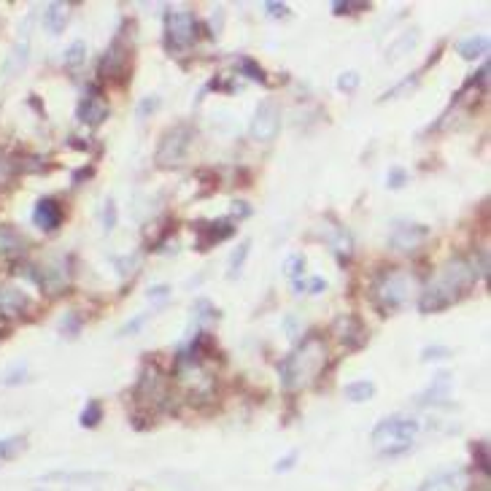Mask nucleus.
I'll return each mask as SVG.
<instances>
[{"label":"nucleus","instance_id":"f257e3e1","mask_svg":"<svg viewBox=\"0 0 491 491\" xmlns=\"http://www.w3.org/2000/svg\"><path fill=\"white\" fill-rule=\"evenodd\" d=\"M475 276H478V270L467 260H448L443 267L437 270V276H435V281L430 284V289L421 294L418 308H421L424 313H437V310H443V308H448L451 303H456L464 292L473 289Z\"/></svg>","mask_w":491,"mask_h":491},{"label":"nucleus","instance_id":"f03ea898","mask_svg":"<svg viewBox=\"0 0 491 491\" xmlns=\"http://www.w3.org/2000/svg\"><path fill=\"white\" fill-rule=\"evenodd\" d=\"M324 359H327V348L319 338L305 340L294 353H289L284 362H281V384L286 389H300L308 381H313L319 372L324 370Z\"/></svg>","mask_w":491,"mask_h":491},{"label":"nucleus","instance_id":"7ed1b4c3","mask_svg":"<svg viewBox=\"0 0 491 491\" xmlns=\"http://www.w3.org/2000/svg\"><path fill=\"white\" fill-rule=\"evenodd\" d=\"M416 432H418V421H416V418L392 416V418H384V421L372 430V443L386 445L392 454H402V451L411 448Z\"/></svg>","mask_w":491,"mask_h":491},{"label":"nucleus","instance_id":"20e7f679","mask_svg":"<svg viewBox=\"0 0 491 491\" xmlns=\"http://www.w3.org/2000/svg\"><path fill=\"white\" fill-rule=\"evenodd\" d=\"M372 294H375V303L381 305V310H397L411 297H416V281L411 278V273L394 270V273H386L378 278Z\"/></svg>","mask_w":491,"mask_h":491},{"label":"nucleus","instance_id":"39448f33","mask_svg":"<svg viewBox=\"0 0 491 491\" xmlns=\"http://www.w3.org/2000/svg\"><path fill=\"white\" fill-rule=\"evenodd\" d=\"M192 138H195V130L186 127V124H178V127L168 130L162 135V140H159L157 154H154L157 168H176V165H181L189 146H192Z\"/></svg>","mask_w":491,"mask_h":491},{"label":"nucleus","instance_id":"423d86ee","mask_svg":"<svg viewBox=\"0 0 491 491\" xmlns=\"http://www.w3.org/2000/svg\"><path fill=\"white\" fill-rule=\"evenodd\" d=\"M200 25L192 11L186 8H176V11H168L165 16V38H168V49H186L198 41Z\"/></svg>","mask_w":491,"mask_h":491},{"label":"nucleus","instance_id":"0eeeda50","mask_svg":"<svg viewBox=\"0 0 491 491\" xmlns=\"http://www.w3.org/2000/svg\"><path fill=\"white\" fill-rule=\"evenodd\" d=\"M135 399L140 405H165L168 402V381L157 365H146L135 386Z\"/></svg>","mask_w":491,"mask_h":491},{"label":"nucleus","instance_id":"6e6552de","mask_svg":"<svg viewBox=\"0 0 491 491\" xmlns=\"http://www.w3.org/2000/svg\"><path fill=\"white\" fill-rule=\"evenodd\" d=\"M130 57H133V49L127 47L124 32H116V38L111 41V47L106 49L100 68H97L100 78H124L130 71V62H133Z\"/></svg>","mask_w":491,"mask_h":491},{"label":"nucleus","instance_id":"1a4fd4ad","mask_svg":"<svg viewBox=\"0 0 491 491\" xmlns=\"http://www.w3.org/2000/svg\"><path fill=\"white\" fill-rule=\"evenodd\" d=\"M281 130V108L276 100H260V106L254 111V119H251V138L260 140V143H270Z\"/></svg>","mask_w":491,"mask_h":491},{"label":"nucleus","instance_id":"9d476101","mask_svg":"<svg viewBox=\"0 0 491 491\" xmlns=\"http://www.w3.org/2000/svg\"><path fill=\"white\" fill-rule=\"evenodd\" d=\"M28 310H30V297L22 289H16L11 284L0 286V319L16 322V319H25Z\"/></svg>","mask_w":491,"mask_h":491},{"label":"nucleus","instance_id":"9b49d317","mask_svg":"<svg viewBox=\"0 0 491 491\" xmlns=\"http://www.w3.org/2000/svg\"><path fill=\"white\" fill-rule=\"evenodd\" d=\"M108 114H111V108H108V100L100 95L97 87H92L87 97L81 100V106H78L76 116L81 124H90V127H97V124H103L108 119Z\"/></svg>","mask_w":491,"mask_h":491},{"label":"nucleus","instance_id":"f8f14e48","mask_svg":"<svg viewBox=\"0 0 491 491\" xmlns=\"http://www.w3.org/2000/svg\"><path fill=\"white\" fill-rule=\"evenodd\" d=\"M235 235V224L227 219H219V222H202L198 224V251H208L214 246L230 241Z\"/></svg>","mask_w":491,"mask_h":491},{"label":"nucleus","instance_id":"ddd939ff","mask_svg":"<svg viewBox=\"0 0 491 491\" xmlns=\"http://www.w3.org/2000/svg\"><path fill=\"white\" fill-rule=\"evenodd\" d=\"M62 205L57 202L54 198H41L35 202V211H32V222H35V227L44 232H54L57 227L62 224Z\"/></svg>","mask_w":491,"mask_h":491},{"label":"nucleus","instance_id":"4468645a","mask_svg":"<svg viewBox=\"0 0 491 491\" xmlns=\"http://www.w3.org/2000/svg\"><path fill=\"white\" fill-rule=\"evenodd\" d=\"M427 235H430V230L424 224H399L397 230L389 235V246L394 251H413L416 246L427 241Z\"/></svg>","mask_w":491,"mask_h":491},{"label":"nucleus","instance_id":"2eb2a0df","mask_svg":"<svg viewBox=\"0 0 491 491\" xmlns=\"http://www.w3.org/2000/svg\"><path fill=\"white\" fill-rule=\"evenodd\" d=\"M25 248H28V241L14 230V227H0V254L6 260H22L25 257Z\"/></svg>","mask_w":491,"mask_h":491},{"label":"nucleus","instance_id":"dca6fc26","mask_svg":"<svg viewBox=\"0 0 491 491\" xmlns=\"http://www.w3.org/2000/svg\"><path fill=\"white\" fill-rule=\"evenodd\" d=\"M464 489V473L461 470H448L432 475L418 491H461Z\"/></svg>","mask_w":491,"mask_h":491},{"label":"nucleus","instance_id":"f3484780","mask_svg":"<svg viewBox=\"0 0 491 491\" xmlns=\"http://www.w3.org/2000/svg\"><path fill=\"white\" fill-rule=\"evenodd\" d=\"M68 16H71V6L68 3H49L44 11V28L51 35H60L68 28Z\"/></svg>","mask_w":491,"mask_h":491},{"label":"nucleus","instance_id":"a211bd4d","mask_svg":"<svg viewBox=\"0 0 491 491\" xmlns=\"http://www.w3.org/2000/svg\"><path fill=\"white\" fill-rule=\"evenodd\" d=\"M335 332L340 335V340H343V343H351L353 348L365 343V332H362V324L356 322L353 316H343V319H338V324H335Z\"/></svg>","mask_w":491,"mask_h":491},{"label":"nucleus","instance_id":"6ab92c4d","mask_svg":"<svg viewBox=\"0 0 491 491\" xmlns=\"http://www.w3.org/2000/svg\"><path fill=\"white\" fill-rule=\"evenodd\" d=\"M416 44H418V30H408L405 35H399L397 41H394V44L389 47V51H386V57H389V62L402 60V57H408V54L413 51Z\"/></svg>","mask_w":491,"mask_h":491},{"label":"nucleus","instance_id":"aec40b11","mask_svg":"<svg viewBox=\"0 0 491 491\" xmlns=\"http://www.w3.org/2000/svg\"><path fill=\"white\" fill-rule=\"evenodd\" d=\"M28 41H19L14 47V51L8 54V60H6V65H3V76L6 78H14L19 76L22 71H25V62H28Z\"/></svg>","mask_w":491,"mask_h":491},{"label":"nucleus","instance_id":"412c9836","mask_svg":"<svg viewBox=\"0 0 491 491\" xmlns=\"http://www.w3.org/2000/svg\"><path fill=\"white\" fill-rule=\"evenodd\" d=\"M456 51H459L464 60H478V57H483L486 51H489V41L483 38V35H473V38H464L456 44Z\"/></svg>","mask_w":491,"mask_h":491},{"label":"nucleus","instance_id":"4be33fe9","mask_svg":"<svg viewBox=\"0 0 491 491\" xmlns=\"http://www.w3.org/2000/svg\"><path fill=\"white\" fill-rule=\"evenodd\" d=\"M327 243L332 246V251L338 254V257H348L353 248V241L351 235L343 230V227H335L332 232H327Z\"/></svg>","mask_w":491,"mask_h":491},{"label":"nucleus","instance_id":"5701e85b","mask_svg":"<svg viewBox=\"0 0 491 491\" xmlns=\"http://www.w3.org/2000/svg\"><path fill=\"white\" fill-rule=\"evenodd\" d=\"M343 394H346L348 402H368L375 394V384L372 381H353L343 389Z\"/></svg>","mask_w":491,"mask_h":491},{"label":"nucleus","instance_id":"b1692460","mask_svg":"<svg viewBox=\"0 0 491 491\" xmlns=\"http://www.w3.org/2000/svg\"><path fill=\"white\" fill-rule=\"evenodd\" d=\"M100 421H103V405H100L97 399H90V402L84 405L81 416H78V424H81L84 430H95Z\"/></svg>","mask_w":491,"mask_h":491},{"label":"nucleus","instance_id":"393cba45","mask_svg":"<svg viewBox=\"0 0 491 491\" xmlns=\"http://www.w3.org/2000/svg\"><path fill=\"white\" fill-rule=\"evenodd\" d=\"M248 251H251V241H243V243L235 248V254L230 257V278H238V273L243 270L246 260H248Z\"/></svg>","mask_w":491,"mask_h":491},{"label":"nucleus","instance_id":"a878e982","mask_svg":"<svg viewBox=\"0 0 491 491\" xmlns=\"http://www.w3.org/2000/svg\"><path fill=\"white\" fill-rule=\"evenodd\" d=\"M25 451V437H6L0 440V461L6 459H14L16 454Z\"/></svg>","mask_w":491,"mask_h":491},{"label":"nucleus","instance_id":"bb28decb","mask_svg":"<svg viewBox=\"0 0 491 491\" xmlns=\"http://www.w3.org/2000/svg\"><path fill=\"white\" fill-rule=\"evenodd\" d=\"M84 60H87V47H84V41H73L71 47L65 49V65H68V68H78Z\"/></svg>","mask_w":491,"mask_h":491},{"label":"nucleus","instance_id":"cd10ccee","mask_svg":"<svg viewBox=\"0 0 491 491\" xmlns=\"http://www.w3.org/2000/svg\"><path fill=\"white\" fill-rule=\"evenodd\" d=\"M445 381H448V372H440L437 381L424 392V397L421 399H427V402H437V399H443L445 394H448V384H445Z\"/></svg>","mask_w":491,"mask_h":491},{"label":"nucleus","instance_id":"c85d7f7f","mask_svg":"<svg viewBox=\"0 0 491 491\" xmlns=\"http://www.w3.org/2000/svg\"><path fill=\"white\" fill-rule=\"evenodd\" d=\"M284 273L292 278V281H297V278L305 273V257L303 254H292L289 260L284 262Z\"/></svg>","mask_w":491,"mask_h":491},{"label":"nucleus","instance_id":"c756f323","mask_svg":"<svg viewBox=\"0 0 491 491\" xmlns=\"http://www.w3.org/2000/svg\"><path fill=\"white\" fill-rule=\"evenodd\" d=\"M473 459H475L478 470H480L483 475H489V473H491V464H489V445H486V443H473Z\"/></svg>","mask_w":491,"mask_h":491},{"label":"nucleus","instance_id":"7c9ffc66","mask_svg":"<svg viewBox=\"0 0 491 491\" xmlns=\"http://www.w3.org/2000/svg\"><path fill=\"white\" fill-rule=\"evenodd\" d=\"M192 313H195V319H200V322H216L219 319V310L208 300H198L195 308H192Z\"/></svg>","mask_w":491,"mask_h":491},{"label":"nucleus","instance_id":"2f4dec72","mask_svg":"<svg viewBox=\"0 0 491 491\" xmlns=\"http://www.w3.org/2000/svg\"><path fill=\"white\" fill-rule=\"evenodd\" d=\"M241 73L248 78H254V81H260V84H267V73H265L254 60H248V57L241 60Z\"/></svg>","mask_w":491,"mask_h":491},{"label":"nucleus","instance_id":"473e14b6","mask_svg":"<svg viewBox=\"0 0 491 491\" xmlns=\"http://www.w3.org/2000/svg\"><path fill=\"white\" fill-rule=\"evenodd\" d=\"M338 90L340 92H356L359 90V73L356 71H346V73H340L338 76Z\"/></svg>","mask_w":491,"mask_h":491},{"label":"nucleus","instance_id":"72a5a7b5","mask_svg":"<svg viewBox=\"0 0 491 491\" xmlns=\"http://www.w3.org/2000/svg\"><path fill=\"white\" fill-rule=\"evenodd\" d=\"M451 356V348H445V346H427L424 351H421V359L424 362H437V359H448Z\"/></svg>","mask_w":491,"mask_h":491},{"label":"nucleus","instance_id":"f704fd0d","mask_svg":"<svg viewBox=\"0 0 491 491\" xmlns=\"http://www.w3.org/2000/svg\"><path fill=\"white\" fill-rule=\"evenodd\" d=\"M368 3H335L332 11L335 14H359V11H368Z\"/></svg>","mask_w":491,"mask_h":491},{"label":"nucleus","instance_id":"c9c22d12","mask_svg":"<svg viewBox=\"0 0 491 491\" xmlns=\"http://www.w3.org/2000/svg\"><path fill=\"white\" fill-rule=\"evenodd\" d=\"M78 327H81V319H78L76 313H68V316L62 319V324H60V332H62V335H76Z\"/></svg>","mask_w":491,"mask_h":491},{"label":"nucleus","instance_id":"e433bc0d","mask_svg":"<svg viewBox=\"0 0 491 491\" xmlns=\"http://www.w3.org/2000/svg\"><path fill=\"white\" fill-rule=\"evenodd\" d=\"M103 227H106V232H111L114 227H116V202L108 198L106 202V214H103Z\"/></svg>","mask_w":491,"mask_h":491},{"label":"nucleus","instance_id":"4c0bfd02","mask_svg":"<svg viewBox=\"0 0 491 491\" xmlns=\"http://www.w3.org/2000/svg\"><path fill=\"white\" fill-rule=\"evenodd\" d=\"M408 181V173L402 168H392V173H389V178H386V184H389V189H399V186Z\"/></svg>","mask_w":491,"mask_h":491},{"label":"nucleus","instance_id":"58836bf2","mask_svg":"<svg viewBox=\"0 0 491 491\" xmlns=\"http://www.w3.org/2000/svg\"><path fill=\"white\" fill-rule=\"evenodd\" d=\"M25 375H28V368H25V365H16V368L6 375V386H16Z\"/></svg>","mask_w":491,"mask_h":491},{"label":"nucleus","instance_id":"ea45409f","mask_svg":"<svg viewBox=\"0 0 491 491\" xmlns=\"http://www.w3.org/2000/svg\"><path fill=\"white\" fill-rule=\"evenodd\" d=\"M294 461H297V451H292V454H286L284 459L276 461V473H286V470H292Z\"/></svg>","mask_w":491,"mask_h":491},{"label":"nucleus","instance_id":"a19ab883","mask_svg":"<svg viewBox=\"0 0 491 491\" xmlns=\"http://www.w3.org/2000/svg\"><path fill=\"white\" fill-rule=\"evenodd\" d=\"M168 294H170V286H152V289H149V297H154L157 303H165Z\"/></svg>","mask_w":491,"mask_h":491},{"label":"nucleus","instance_id":"79ce46f5","mask_svg":"<svg viewBox=\"0 0 491 491\" xmlns=\"http://www.w3.org/2000/svg\"><path fill=\"white\" fill-rule=\"evenodd\" d=\"M232 216H238V219L251 216V205L248 202H232Z\"/></svg>","mask_w":491,"mask_h":491},{"label":"nucleus","instance_id":"37998d69","mask_svg":"<svg viewBox=\"0 0 491 491\" xmlns=\"http://www.w3.org/2000/svg\"><path fill=\"white\" fill-rule=\"evenodd\" d=\"M265 8H267V14H276V16L289 14V6H286V3H267Z\"/></svg>","mask_w":491,"mask_h":491},{"label":"nucleus","instance_id":"c03bdc74","mask_svg":"<svg viewBox=\"0 0 491 491\" xmlns=\"http://www.w3.org/2000/svg\"><path fill=\"white\" fill-rule=\"evenodd\" d=\"M157 103H159V100H157V97H146V100H143V106H140V116H146V114H149V111H157Z\"/></svg>","mask_w":491,"mask_h":491},{"label":"nucleus","instance_id":"a18cd8bd","mask_svg":"<svg viewBox=\"0 0 491 491\" xmlns=\"http://www.w3.org/2000/svg\"><path fill=\"white\" fill-rule=\"evenodd\" d=\"M143 322H146V316H138V319H135L133 324H124V327H122V335H127V332H138L140 327H143Z\"/></svg>","mask_w":491,"mask_h":491},{"label":"nucleus","instance_id":"49530a36","mask_svg":"<svg viewBox=\"0 0 491 491\" xmlns=\"http://www.w3.org/2000/svg\"><path fill=\"white\" fill-rule=\"evenodd\" d=\"M473 84H478V87L486 90V84H489V65H483V68L478 71V81H473Z\"/></svg>","mask_w":491,"mask_h":491},{"label":"nucleus","instance_id":"de8ad7c7","mask_svg":"<svg viewBox=\"0 0 491 491\" xmlns=\"http://www.w3.org/2000/svg\"><path fill=\"white\" fill-rule=\"evenodd\" d=\"M324 286H327V284H324L322 278H313V281H310V286H308V289H310V292L316 294V292H322Z\"/></svg>","mask_w":491,"mask_h":491},{"label":"nucleus","instance_id":"09e8293b","mask_svg":"<svg viewBox=\"0 0 491 491\" xmlns=\"http://www.w3.org/2000/svg\"><path fill=\"white\" fill-rule=\"evenodd\" d=\"M0 340H3V332H0Z\"/></svg>","mask_w":491,"mask_h":491}]
</instances>
